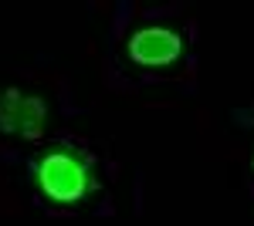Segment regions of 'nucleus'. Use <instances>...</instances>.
<instances>
[{"mask_svg": "<svg viewBox=\"0 0 254 226\" xmlns=\"http://www.w3.org/2000/svg\"><path fill=\"white\" fill-rule=\"evenodd\" d=\"M38 182H41L48 199H55V203H75L88 189V176H85V169L75 159H68V155H48L38 166Z\"/></svg>", "mask_w": 254, "mask_h": 226, "instance_id": "nucleus-1", "label": "nucleus"}, {"mask_svg": "<svg viewBox=\"0 0 254 226\" xmlns=\"http://www.w3.org/2000/svg\"><path fill=\"white\" fill-rule=\"evenodd\" d=\"M180 51H183V41L173 31H163V27H146V31L132 34V41H129L132 61L146 64V68H163V64L176 61Z\"/></svg>", "mask_w": 254, "mask_h": 226, "instance_id": "nucleus-2", "label": "nucleus"}, {"mask_svg": "<svg viewBox=\"0 0 254 226\" xmlns=\"http://www.w3.org/2000/svg\"><path fill=\"white\" fill-rule=\"evenodd\" d=\"M48 125V108L44 101L34 98V94H20V105H17V118H14V135L20 138H38Z\"/></svg>", "mask_w": 254, "mask_h": 226, "instance_id": "nucleus-3", "label": "nucleus"}, {"mask_svg": "<svg viewBox=\"0 0 254 226\" xmlns=\"http://www.w3.org/2000/svg\"><path fill=\"white\" fill-rule=\"evenodd\" d=\"M17 105H20V91H17V88H7V91L0 94V132H10V135H14Z\"/></svg>", "mask_w": 254, "mask_h": 226, "instance_id": "nucleus-4", "label": "nucleus"}, {"mask_svg": "<svg viewBox=\"0 0 254 226\" xmlns=\"http://www.w3.org/2000/svg\"><path fill=\"white\" fill-rule=\"evenodd\" d=\"M251 169H254V159H251Z\"/></svg>", "mask_w": 254, "mask_h": 226, "instance_id": "nucleus-5", "label": "nucleus"}]
</instances>
